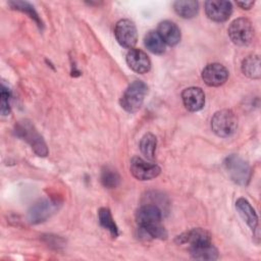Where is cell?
Masks as SVG:
<instances>
[{"label":"cell","mask_w":261,"mask_h":261,"mask_svg":"<svg viewBox=\"0 0 261 261\" xmlns=\"http://www.w3.org/2000/svg\"><path fill=\"white\" fill-rule=\"evenodd\" d=\"M145 47L153 54H163L165 52V43L156 31H150L144 38Z\"/></svg>","instance_id":"20"},{"label":"cell","mask_w":261,"mask_h":261,"mask_svg":"<svg viewBox=\"0 0 261 261\" xmlns=\"http://www.w3.org/2000/svg\"><path fill=\"white\" fill-rule=\"evenodd\" d=\"M15 134L29 143L38 156H47L48 149L46 143L29 120L18 121L17 124H15Z\"/></svg>","instance_id":"3"},{"label":"cell","mask_w":261,"mask_h":261,"mask_svg":"<svg viewBox=\"0 0 261 261\" xmlns=\"http://www.w3.org/2000/svg\"><path fill=\"white\" fill-rule=\"evenodd\" d=\"M125 60L127 65L137 73H146L151 68V60L149 56L144 51L137 48L128 50Z\"/></svg>","instance_id":"12"},{"label":"cell","mask_w":261,"mask_h":261,"mask_svg":"<svg viewBox=\"0 0 261 261\" xmlns=\"http://www.w3.org/2000/svg\"><path fill=\"white\" fill-rule=\"evenodd\" d=\"M228 79V70L220 63H210L202 70V80L209 87H219Z\"/></svg>","instance_id":"10"},{"label":"cell","mask_w":261,"mask_h":261,"mask_svg":"<svg viewBox=\"0 0 261 261\" xmlns=\"http://www.w3.org/2000/svg\"><path fill=\"white\" fill-rule=\"evenodd\" d=\"M236 208L239 211V214L248 224V226L255 231L258 229V216L255 212L252 205L244 198H240L236 202Z\"/></svg>","instance_id":"16"},{"label":"cell","mask_w":261,"mask_h":261,"mask_svg":"<svg viewBox=\"0 0 261 261\" xmlns=\"http://www.w3.org/2000/svg\"><path fill=\"white\" fill-rule=\"evenodd\" d=\"M162 211L155 204L141 206L136 213V220L139 227H149L161 224Z\"/></svg>","instance_id":"9"},{"label":"cell","mask_w":261,"mask_h":261,"mask_svg":"<svg viewBox=\"0 0 261 261\" xmlns=\"http://www.w3.org/2000/svg\"><path fill=\"white\" fill-rule=\"evenodd\" d=\"M129 170L134 177L139 180H149L157 177L161 171L160 167L155 164L146 161L141 157H134L129 164Z\"/></svg>","instance_id":"8"},{"label":"cell","mask_w":261,"mask_h":261,"mask_svg":"<svg viewBox=\"0 0 261 261\" xmlns=\"http://www.w3.org/2000/svg\"><path fill=\"white\" fill-rule=\"evenodd\" d=\"M231 42L238 46H247L251 44L254 38V29L251 21L245 17H239L232 20L227 30Z\"/></svg>","instance_id":"5"},{"label":"cell","mask_w":261,"mask_h":261,"mask_svg":"<svg viewBox=\"0 0 261 261\" xmlns=\"http://www.w3.org/2000/svg\"><path fill=\"white\" fill-rule=\"evenodd\" d=\"M175 243L179 245L188 244L189 248H191V247L199 246L202 244L211 243V236L207 230L197 227V228H192L177 236L175 239Z\"/></svg>","instance_id":"14"},{"label":"cell","mask_w":261,"mask_h":261,"mask_svg":"<svg viewBox=\"0 0 261 261\" xmlns=\"http://www.w3.org/2000/svg\"><path fill=\"white\" fill-rule=\"evenodd\" d=\"M181 99L185 107L192 112L201 110L205 105V94L201 88L190 87L182 91Z\"/></svg>","instance_id":"13"},{"label":"cell","mask_w":261,"mask_h":261,"mask_svg":"<svg viewBox=\"0 0 261 261\" xmlns=\"http://www.w3.org/2000/svg\"><path fill=\"white\" fill-rule=\"evenodd\" d=\"M243 73L253 80H258L261 76L260 58L258 55H249L242 62Z\"/></svg>","instance_id":"18"},{"label":"cell","mask_w":261,"mask_h":261,"mask_svg":"<svg viewBox=\"0 0 261 261\" xmlns=\"http://www.w3.org/2000/svg\"><path fill=\"white\" fill-rule=\"evenodd\" d=\"M140 234L144 239H166L167 238V231L166 229L161 225H154L149 227H140Z\"/></svg>","instance_id":"25"},{"label":"cell","mask_w":261,"mask_h":261,"mask_svg":"<svg viewBox=\"0 0 261 261\" xmlns=\"http://www.w3.org/2000/svg\"><path fill=\"white\" fill-rule=\"evenodd\" d=\"M237 4L242 8V9H250L253 5V1H245V2H237Z\"/></svg>","instance_id":"27"},{"label":"cell","mask_w":261,"mask_h":261,"mask_svg":"<svg viewBox=\"0 0 261 261\" xmlns=\"http://www.w3.org/2000/svg\"><path fill=\"white\" fill-rule=\"evenodd\" d=\"M147 92L148 87L144 82H133L130 85H128L120 98L121 107L129 113L138 111L145 100Z\"/></svg>","instance_id":"2"},{"label":"cell","mask_w":261,"mask_h":261,"mask_svg":"<svg viewBox=\"0 0 261 261\" xmlns=\"http://www.w3.org/2000/svg\"><path fill=\"white\" fill-rule=\"evenodd\" d=\"M101 182L107 189H114L120 182V175L114 168L105 166L101 171Z\"/></svg>","instance_id":"23"},{"label":"cell","mask_w":261,"mask_h":261,"mask_svg":"<svg viewBox=\"0 0 261 261\" xmlns=\"http://www.w3.org/2000/svg\"><path fill=\"white\" fill-rule=\"evenodd\" d=\"M163 42L168 46H175L180 41V31L179 28L170 20H163L158 24L156 31Z\"/></svg>","instance_id":"15"},{"label":"cell","mask_w":261,"mask_h":261,"mask_svg":"<svg viewBox=\"0 0 261 261\" xmlns=\"http://www.w3.org/2000/svg\"><path fill=\"white\" fill-rule=\"evenodd\" d=\"M173 9L177 15L182 18H193L197 15L199 10V4L194 0L175 1L173 3Z\"/></svg>","instance_id":"19"},{"label":"cell","mask_w":261,"mask_h":261,"mask_svg":"<svg viewBox=\"0 0 261 261\" xmlns=\"http://www.w3.org/2000/svg\"><path fill=\"white\" fill-rule=\"evenodd\" d=\"M1 113L2 115H7L10 112V106H9V98H10V92L8 90V88H6L4 86V84H2V88H1Z\"/></svg>","instance_id":"26"},{"label":"cell","mask_w":261,"mask_h":261,"mask_svg":"<svg viewBox=\"0 0 261 261\" xmlns=\"http://www.w3.org/2000/svg\"><path fill=\"white\" fill-rule=\"evenodd\" d=\"M156 146H157V140L156 137L151 134L147 133L145 134L141 141H140V150L141 153L147 158V159H153L155 156V151H156Z\"/></svg>","instance_id":"22"},{"label":"cell","mask_w":261,"mask_h":261,"mask_svg":"<svg viewBox=\"0 0 261 261\" xmlns=\"http://www.w3.org/2000/svg\"><path fill=\"white\" fill-rule=\"evenodd\" d=\"M59 202L53 199H42L36 202L28 211V219L33 224L46 221L59 207Z\"/></svg>","instance_id":"6"},{"label":"cell","mask_w":261,"mask_h":261,"mask_svg":"<svg viewBox=\"0 0 261 261\" xmlns=\"http://www.w3.org/2000/svg\"><path fill=\"white\" fill-rule=\"evenodd\" d=\"M205 12L208 18L216 22H223L229 18L232 5L229 1H206Z\"/></svg>","instance_id":"11"},{"label":"cell","mask_w":261,"mask_h":261,"mask_svg":"<svg viewBox=\"0 0 261 261\" xmlns=\"http://www.w3.org/2000/svg\"><path fill=\"white\" fill-rule=\"evenodd\" d=\"M98 218H99L100 224L105 229H107L113 238H116L118 236V227L108 208H105V207L100 208L98 211Z\"/></svg>","instance_id":"21"},{"label":"cell","mask_w":261,"mask_h":261,"mask_svg":"<svg viewBox=\"0 0 261 261\" xmlns=\"http://www.w3.org/2000/svg\"><path fill=\"white\" fill-rule=\"evenodd\" d=\"M189 251L191 256L197 260H216L218 258V251L212 243L191 247Z\"/></svg>","instance_id":"17"},{"label":"cell","mask_w":261,"mask_h":261,"mask_svg":"<svg viewBox=\"0 0 261 261\" xmlns=\"http://www.w3.org/2000/svg\"><path fill=\"white\" fill-rule=\"evenodd\" d=\"M114 36L120 46L126 49H133L138 41L136 24L129 19L118 20L114 28Z\"/></svg>","instance_id":"7"},{"label":"cell","mask_w":261,"mask_h":261,"mask_svg":"<svg viewBox=\"0 0 261 261\" xmlns=\"http://www.w3.org/2000/svg\"><path fill=\"white\" fill-rule=\"evenodd\" d=\"M223 164L228 176L233 182L240 186H247L250 182L252 176L251 166L242 157L231 154L225 158Z\"/></svg>","instance_id":"1"},{"label":"cell","mask_w":261,"mask_h":261,"mask_svg":"<svg viewBox=\"0 0 261 261\" xmlns=\"http://www.w3.org/2000/svg\"><path fill=\"white\" fill-rule=\"evenodd\" d=\"M237 127L238 118L229 109L219 110L211 118V128L218 137L228 138L236 133Z\"/></svg>","instance_id":"4"},{"label":"cell","mask_w":261,"mask_h":261,"mask_svg":"<svg viewBox=\"0 0 261 261\" xmlns=\"http://www.w3.org/2000/svg\"><path fill=\"white\" fill-rule=\"evenodd\" d=\"M8 4L11 6L12 9H15V10H19L23 13H27L32 19H34L37 24L39 27H42V21L37 13V11L35 10L34 6L31 5L29 2H25V1H10L8 2Z\"/></svg>","instance_id":"24"}]
</instances>
